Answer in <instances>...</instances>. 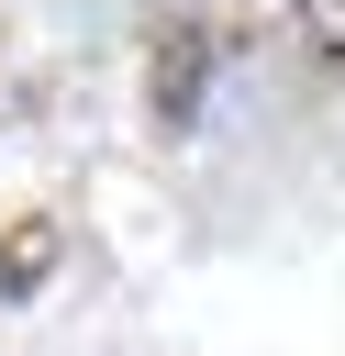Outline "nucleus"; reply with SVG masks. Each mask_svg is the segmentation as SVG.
Segmentation results:
<instances>
[{
	"label": "nucleus",
	"instance_id": "obj_1",
	"mask_svg": "<svg viewBox=\"0 0 345 356\" xmlns=\"http://www.w3.org/2000/svg\"><path fill=\"white\" fill-rule=\"evenodd\" d=\"M211 56H223V33H211V22H178V33L156 44V111H167V122H189V111H200Z\"/></svg>",
	"mask_w": 345,
	"mask_h": 356
},
{
	"label": "nucleus",
	"instance_id": "obj_2",
	"mask_svg": "<svg viewBox=\"0 0 345 356\" xmlns=\"http://www.w3.org/2000/svg\"><path fill=\"white\" fill-rule=\"evenodd\" d=\"M45 267H56V222L0 234V289H45Z\"/></svg>",
	"mask_w": 345,
	"mask_h": 356
},
{
	"label": "nucleus",
	"instance_id": "obj_3",
	"mask_svg": "<svg viewBox=\"0 0 345 356\" xmlns=\"http://www.w3.org/2000/svg\"><path fill=\"white\" fill-rule=\"evenodd\" d=\"M300 22L312 33H345V0H300Z\"/></svg>",
	"mask_w": 345,
	"mask_h": 356
}]
</instances>
